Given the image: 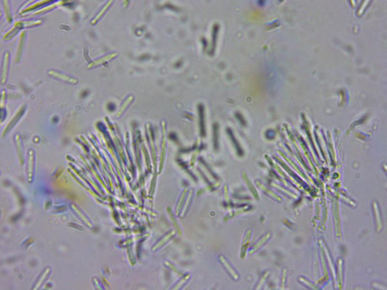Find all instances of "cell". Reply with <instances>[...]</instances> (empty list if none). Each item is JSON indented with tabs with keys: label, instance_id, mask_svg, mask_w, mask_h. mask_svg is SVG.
Listing matches in <instances>:
<instances>
[{
	"label": "cell",
	"instance_id": "cell-1",
	"mask_svg": "<svg viewBox=\"0 0 387 290\" xmlns=\"http://www.w3.org/2000/svg\"><path fill=\"white\" fill-rule=\"evenodd\" d=\"M220 260H221V262L223 263V264H224L225 267L226 268L228 269V271L231 274L233 277H234L235 279H238V275H237L234 270H233V268L231 267V266L229 264V263L225 260V259L223 257H221V258H220Z\"/></svg>",
	"mask_w": 387,
	"mask_h": 290
}]
</instances>
